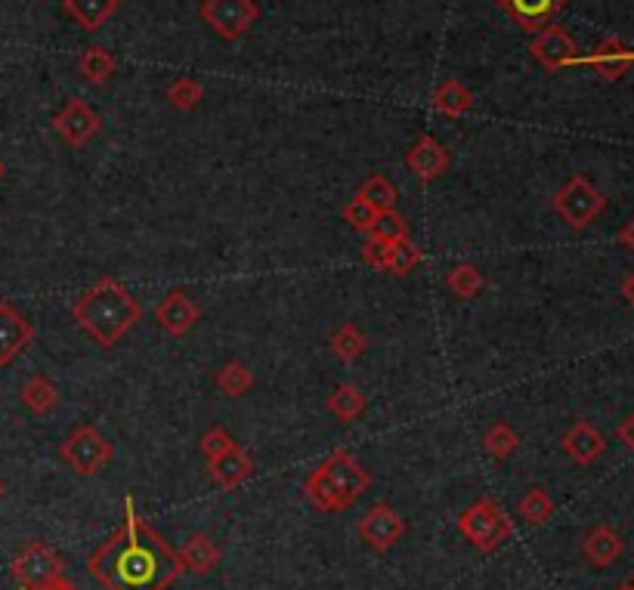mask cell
Segmentation results:
<instances>
[{
  "mask_svg": "<svg viewBox=\"0 0 634 590\" xmlns=\"http://www.w3.org/2000/svg\"><path fill=\"white\" fill-rule=\"evenodd\" d=\"M72 316L84 334L93 337V344L112 349L143 319V304L118 279L103 275L72 304Z\"/></svg>",
  "mask_w": 634,
  "mask_h": 590,
  "instance_id": "7a4b0ae2",
  "label": "cell"
},
{
  "mask_svg": "<svg viewBox=\"0 0 634 590\" xmlns=\"http://www.w3.org/2000/svg\"><path fill=\"white\" fill-rule=\"evenodd\" d=\"M582 62L594 68L597 78L604 81H622L634 68V50L619 38H604Z\"/></svg>",
  "mask_w": 634,
  "mask_h": 590,
  "instance_id": "5bb4252c",
  "label": "cell"
},
{
  "mask_svg": "<svg viewBox=\"0 0 634 590\" xmlns=\"http://www.w3.org/2000/svg\"><path fill=\"white\" fill-rule=\"evenodd\" d=\"M375 217H378V210H375L369 202H363L359 195H356L353 202L344 204V220H347V223L353 226L356 232H363V235H369Z\"/></svg>",
  "mask_w": 634,
  "mask_h": 590,
  "instance_id": "e575fe53",
  "label": "cell"
},
{
  "mask_svg": "<svg viewBox=\"0 0 634 590\" xmlns=\"http://www.w3.org/2000/svg\"><path fill=\"white\" fill-rule=\"evenodd\" d=\"M35 341V325L22 316L20 309L0 300V368L13 365L25 346Z\"/></svg>",
  "mask_w": 634,
  "mask_h": 590,
  "instance_id": "4fadbf2b",
  "label": "cell"
},
{
  "mask_svg": "<svg viewBox=\"0 0 634 590\" xmlns=\"http://www.w3.org/2000/svg\"><path fill=\"white\" fill-rule=\"evenodd\" d=\"M3 174H7V167H3V162H0V180H3Z\"/></svg>",
  "mask_w": 634,
  "mask_h": 590,
  "instance_id": "7bdbcfd3",
  "label": "cell"
},
{
  "mask_svg": "<svg viewBox=\"0 0 634 590\" xmlns=\"http://www.w3.org/2000/svg\"><path fill=\"white\" fill-rule=\"evenodd\" d=\"M53 130L60 133L62 143H68L72 149H84L90 140L100 137L103 130V118L87 105L84 100H68L60 112L53 115Z\"/></svg>",
  "mask_w": 634,
  "mask_h": 590,
  "instance_id": "9c48e42d",
  "label": "cell"
},
{
  "mask_svg": "<svg viewBox=\"0 0 634 590\" xmlns=\"http://www.w3.org/2000/svg\"><path fill=\"white\" fill-rule=\"evenodd\" d=\"M483 285H486V279H483V272L473 264H458L446 275V287H449L455 297H461V300H473L483 291Z\"/></svg>",
  "mask_w": 634,
  "mask_h": 590,
  "instance_id": "83f0119b",
  "label": "cell"
},
{
  "mask_svg": "<svg viewBox=\"0 0 634 590\" xmlns=\"http://www.w3.org/2000/svg\"><path fill=\"white\" fill-rule=\"evenodd\" d=\"M530 53L545 72L554 75V72H563L567 65L579 62V43L563 25H545L542 31H535Z\"/></svg>",
  "mask_w": 634,
  "mask_h": 590,
  "instance_id": "30bf717a",
  "label": "cell"
},
{
  "mask_svg": "<svg viewBox=\"0 0 634 590\" xmlns=\"http://www.w3.org/2000/svg\"><path fill=\"white\" fill-rule=\"evenodd\" d=\"M616 590H634V585H622V588H616Z\"/></svg>",
  "mask_w": 634,
  "mask_h": 590,
  "instance_id": "ee69618b",
  "label": "cell"
},
{
  "mask_svg": "<svg viewBox=\"0 0 634 590\" xmlns=\"http://www.w3.org/2000/svg\"><path fill=\"white\" fill-rule=\"evenodd\" d=\"M180 563H183L186 572H195V575H207L211 569H217V563L224 560L220 548L214 544V538L205 535V531H195L186 538V544L177 550Z\"/></svg>",
  "mask_w": 634,
  "mask_h": 590,
  "instance_id": "ffe728a7",
  "label": "cell"
},
{
  "mask_svg": "<svg viewBox=\"0 0 634 590\" xmlns=\"http://www.w3.org/2000/svg\"><path fill=\"white\" fill-rule=\"evenodd\" d=\"M421 247L415 245V239H403V242H390V266L388 272L406 279L409 272H415V266L421 264Z\"/></svg>",
  "mask_w": 634,
  "mask_h": 590,
  "instance_id": "d6a6232c",
  "label": "cell"
},
{
  "mask_svg": "<svg viewBox=\"0 0 634 590\" xmlns=\"http://www.w3.org/2000/svg\"><path fill=\"white\" fill-rule=\"evenodd\" d=\"M363 260L378 269V272H388L390 266V242H378V239H366L363 245Z\"/></svg>",
  "mask_w": 634,
  "mask_h": 590,
  "instance_id": "8d00e7d4",
  "label": "cell"
},
{
  "mask_svg": "<svg viewBox=\"0 0 634 590\" xmlns=\"http://www.w3.org/2000/svg\"><path fill=\"white\" fill-rule=\"evenodd\" d=\"M508 16H511L523 31H542L545 25H551L563 10H567V3L570 0H495Z\"/></svg>",
  "mask_w": 634,
  "mask_h": 590,
  "instance_id": "2e32d148",
  "label": "cell"
},
{
  "mask_svg": "<svg viewBox=\"0 0 634 590\" xmlns=\"http://www.w3.org/2000/svg\"><path fill=\"white\" fill-rule=\"evenodd\" d=\"M87 572L105 590H167L183 575L177 550L137 516L134 498H124V523L90 553Z\"/></svg>",
  "mask_w": 634,
  "mask_h": 590,
  "instance_id": "6da1fadb",
  "label": "cell"
},
{
  "mask_svg": "<svg viewBox=\"0 0 634 590\" xmlns=\"http://www.w3.org/2000/svg\"><path fill=\"white\" fill-rule=\"evenodd\" d=\"M20 399L22 406L28 408L31 414L43 418V414H50L53 408L60 406V389H56V384H53L47 374H35V377H28V381L22 384Z\"/></svg>",
  "mask_w": 634,
  "mask_h": 590,
  "instance_id": "7402d4cb",
  "label": "cell"
},
{
  "mask_svg": "<svg viewBox=\"0 0 634 590\" xmlns=\"http://www.w3.org/2000/svg\"><path fill=\"white\" fill-rule=\"evenodd\" d=\"M202 20L224 41L236 43L251 31V25L261 20V10L254 0H205Z\"/></svg>",
  "mask_w": 634,
  "mask_h": 590,
  "instance_id": "ba28073f",
  "label": "cell"
},
{
  "mask_svg": "<svg viewBox=\"0 0 634 590\" xmlns=\"http://www.w3.org/2000/svg\"><path fill=\"white\" fill-rule=\"evenodd\" d=\"M554 214L563 220V223L575 229V232H582V229H588V226L607 210V198H604V192L597 189V185L588 180V177H582V174H573L567 183L557 189V195H554Z\"/></svg>",
  "mask_w": 634,
  "mask_h": 590,
  "instance_id": "5b68a950",
  "label": "cell"
},
{
  "mask_svg": "<svg viewBox=\"0 0 634 590\" xmlns=\"http://www.w3.org/2000/svg\"><path fill=\"white\" fill-rule=\"evenodd\" d=\"M632 585H634V581H632Z\"/></svg>",
  "mask_w": 634,
  "mask_h": 590,
  "instance_id": "f6af8a7d",
  "label": "cell"
},
{
  "mask_svg": "<svg viewBox=\"0 0 634 590\" xmlns=\"http://www.w3.org/2000/svg\"><path fill=\"white\" fill-rule=\"evenodd\" d=\"M616 436H619V442H622V446L629 448V451L634 454V411L629 414V418H625V421H622V424H619Z\"/></svg>",
  "mask_w": 634,
  "mask_h": 590,
  "instance_id": "74e56055",
  "label": "cell"
},
{
  "mask_svg": "<svg viewBox=\"0 0 634 590\" xmlns=\"http://www.w3.org/2000/svg\"><path fill=\"white\" fill-rule=\"evenodd\" d=\"M520 446V436H517V429L511 424H505V421H498V424H492L486 429V436H483V448H486V454L495 458V461H505V458H511L513 451Z\"/></svg>",
  "mask_w": 634,
  "mask_h": 590,
  "instance_id": "4dcf8cb0",
  "label": "cell"
},
{
  "mask_svg": "<svg viewBox=\"0 0 634 590\" xmlns=\"http://www.w3.org/2000/svg\"><path fill=\"white\" fill-rule=\"evenodd\" d=\"M449 162H452L449 149L440 143V140H433L430 133H424V137L406 152V167H409L421 183L440 180V177L449 170Z\"/></svg>",
  "mask_w": 634,
  "mask_h": 590,
  "instance_id": "e0dca14e",
  "label": "cell"
},
{
  "mask_svg": "<svg viewBox=\"0 0 634 590\" xmlns=\"http://www.w3.org/2000/svg\"><path fill=\"white\" fill-rule=\"evenodd\" d=\"M356 531H359L363 544H369L375 553H384V550H390L393 544H400V538L406 535V520L390 508V504H375V508L359 520Z\"/></svg>",
  "mask_w": 634,
  "mask_h": 590,
  "instance_id": "7c38bea8",
  "label": "cell"
},
{
  "mask_svg": "<svg viewBox=\"0 0 634 590\" xmlns=\"http://www.w3.org/2000/svg\"><path fill=\"white\" fill-rule=\"evenodd\" d=\"M622 297L634 306V272L625 279V282H622Z\"/></svg>",
  "mask_w": 634,
  "mask_h": 590,
  "instance_id": "ab89813d",
  "label": "cell"
},
{
  "mask_svg": "<svg viewBox=\"0 0 634 590\" xmlns=\"http://www.w3.org/2000/svg\"><path fill=\"white\" fill-rule=\"evenodd\" d=\"M363 202H369L378 214L381 210H393L396 207V198H400V192H396V185L390 183L388 177H381V174H375L369 177L366 183L359 185V192H356Z\"/></svg>",
  "mask_w": 634,
  "mask_h": 590,
  "instance_id": "f546056e",
  "label": "cell"
},
{
  "mask_svg": "<svg viewBox=\"0 0 634 590\" xmlns=\"http://www.w3.org/2000/svg\"><path fill=\"white\" fill-rule=\"evenodd\" d=\"M458 531L468 544H473L477 553H495L513 535V520L498 501L477 498L471 508L458 516Z\"/></svg>",
  "mask_w": 634,
  "mask_h": 590,
  "instance_id": "277c9868",
  "label": "cell"
},
{
  "mask_svg": "<svg viewBox=\"0 0 634 590\" xmlns=\"http://www.w3.org/2000/svg\"><path fill=\"white\" fill-rule=\"evenodd\" d=\"M366 346H369V337L353 325V322L341 325L331 334V352H334L341 362H356V359L366 352Z\"/></svg>",
  "mask_w": 634,
  "mask_h": 590,
  "instance_id": "484cf974",
  "label": "cell"
},
{
  "mask_svg": "<svg viewBox=\"0 0 634 590\" xmlns=\"http://www.w3.org/2000/svg\"><path fill=\"white\" fill-rule=\"evenodd\" d=\"M326 406H328V411H331V418H338L341 424H353L359 414H366V408H369V396L363 393L359 384H341V387L328 396Z\"/></svg>",
  "mask_w": 634,
  "mask_h": 590,
  "instance_id": "603a6c76",
  "label": "cell"
},
{
  "mask_svg": "<svg viewBox=\"0 0 634 590\" xmlns=\"http://www.w3.org/2000/svg\"><path fill=\"white\" fill-rule=\"evenodd\" d=\"M254 470H257L254 467V458H251L242 446L226 448L224 454H217V458L207 461L211 479H214L224 491L242 489L248 479L254 476Z\"/></svg>",
  "mask_w": 634,
  "mask_h": 590,
  "instance_id": "9a60e30c",
  "label": "cell"
},
{
  "mask_svg": "<svg viewBox=\"0 0 634 590\" xmlns=\"http://www.w3.org/2000/svg\"><path fill=\"white\" fill-rule=\"evenodd\" d=\"M217 389H224L226 396H232V399H239V396H245L248 389L257 384V377H254V371L245 365V362H226L220 371H217Z\"/></svg>",
  "mask_w": 634,
  "mask_h": 590,
  "instance_id": "4316f807",
  "label": "cell"
},
{
  "mask_svg": "<svg viewBox=\"0 0 634 590\" xmlns=\"http://www.w3.org/2000/svg\"><path fill=\"white\" fill-rule=\"evenodd\" d=\"M202 100H205V87L195 78H177L167 87V102L180 112H192Z\"/></svg>",
  "mask_w": 634,
  "mask_h": 590,
  "instance_id": "836d02e7",
  "label": "cell"
},
{
  "mask_svg": "<svg viewBox=\"0 0 634 590\" xmlns=\"http://www.w3.org/2000/svg\"><path fill=\"white\" fill-rule=\"evenodd\" d=\"M371 486L369 470L363 467L347 448H334L319 467L304 479V495L322 513H344Z\"/></svg>",
  "mask_w": 634,
  "mask_h": 590,
  "instance_id": "3957f363",
  "label": "cell"
},
{
  "mask_svg": "<svg viewBox=\"0 0 634 590\" xmlns=\"http://www.w3.org/2000/svg\"><path fill=\"white\" fill-rule=\"evenodd\" d=\"M473 105V93L465 87L461 81L455 78H446L433 90V108L446 118H465L471 112Z\"/></svg>",
  "mask_w": 634,
  "mask_h": 590,
  "instance_id": "cb8c5ba5",
  "label": "cell"
},
{
  "mask_svg": "<svg viewBox=\"0 0 634 590\" xmlns=\"http://www.w3.org/2000/svg\"><path fill=\"white\" fill-rule=\"evenodd\" d=\"M619 242H622V245L629 247V251L634 254V217H632V223H625V229L619 232Z\"/></svg>",
  "mask_w": 634,
  "mask_h": 590,
  "instance_id": "f35d334b",
  "label": "cell"
},
{
  "mask_svg": "<svg viewBox=\"0 0 634 590\" xmlns=\"http://www.w3.org/2000/svg\"><path fill=\"white\" fill-rule=\"evenodd\" d=\"M43 590H78V588H75V585H72L68 578H60L56 585H50V588H43Z\"/></svg>",
  "mask_w": 634,
  "mask_h": 590,
  "instance_id": "60d3db41",
  "label": "cell"
},
{
  "mask_svg": "<svg viewBox=\"0 0 634 590\" xmlns=\"http://www.w3.org/2000/svg\"><path fill=\"white\" fill-rule=\"evenodd\" d=\"M155 322L162 325L167 337H183L192 328L202 322V306L186 291H167L158 306H155Z\"/></svg>",
  "mask_w": 634,
  "mask_h": 590,
  "instance_id": "8fae6325",
  "label": "cell"
},
{
  "mask_svg": "<svg viewBox=\"0 0 634 590\" xmlns=\"http://www.w3.org/2000/svg\"><path fill=\"white\" fill-rule=\"evenodd\" d=\"M60 454L62 461L75 470L78 476H93V473H100V470L112 461L115 446H112L97 427L81 424V427L75 429V433L62 442Z\"/></svg>",
  "mask_w": 634,
  "mask_h": 590,
  "instance_id": "52a82bcc",
  "label": "cell"
},
{
  "mask_svg": "<svg viewBox=\"0 0 634 590\" xmlns=\"http://www.w3.org/2000/svg\"><path fill=\"white\" fill-rule=\"evenodd\" d=\"M115 68H118V62L115 56L100 47V43H93V47H87L81 53V60H78V72H81V78L87 84H93V87H100L105 84L112 75H115Z\"/></svg>",
  "mask_w": 634,
  "mask_h": 590,
  "instance_id": "d4e9b609",
  "label": "cell"
},
{
  "mask_svg": "<svg viewBox=\"0 0 634 590\" xmlns=\"http://www.w3.org/2000/svg\"><path fill=\"white\" fill-rule=\"evenodd\" d=\"M517 510H520V516H523L530 526H545L554 516V501L551 495L542 489V486H532V489H527V495L520 498Z\"/></svg>",
  "mask_w": 634,
  "mask_h": 590,
  "instance_id": "f1b7e54d",
  "label": "cell"
},
{
  "mask_svg": "<svg viewBox=\"0 0 634 590\" xmlns=\"http://www.w3.org/2000/svg\"><path fill=\"white\" fill-rule=\"evenodd\" d=\"M199 446H202V454H205L207 461H211V458H217V454H224L226 448L236 446V439L229 436V429L220 427V424H217V427L207 429L205 436H202V442H199Z\"/></svg>",
  "mask_w": 634,
  "mask_h": 590,
  "instance_id": "d590c367",
  "label": "cell"
},
{
  "mask_svg": "<svg viewBox=\"0 0 634 590\" xmlns=\"http://www.w3.org/2000/svg\"><path fill=\"white\" fill-rule=\"evenodd\" d=\"M369 239H378V242H403V239H411L409 223H406V217L396 207L393 210H381L375 217V223H371Z\"/></svg>",
  "mask_w": 634,
  "mask_h": 590,
  "instance_id": "1f68e13d",
  "label": "cell"
},
{
  "mask_svg": "<svg viewBox=\"0 0 634 590\" xmlns=\"http://www.w3.org/2000/svg\"><path fill=\"white\" fill-rule=\"evenodd\" d=\"M62 7L84 31H100L118 13L122 0H62Z\"/></svg>",
  "mask_w": 634,
  "mask_h": 590,
  "instance_id": "44dd1931",
  "label": "cell"
},
{
  "mask_svg": "<svg viewBox=\"0 0 634 590\" xmlns=\"http://www.w3.org/2000/svg\"><path fill=\"white\" fill-rule=\"evenodd\" d=\"M622 553H625V538H622L613 526H594V529L582 538V556H585L592 566H597V569L613 566Z\"/></svg>",
  "mask_w": 634,
  "mask_h": 590,
  "instance_id": "d6986e66",
  "label": "cell"
},
{
  "mask_svg": "<svg viewBox=\"0 0 634 590\" xmlns=\"http://www.w3.org/2000/svg\"><path fill=\"white\" fill-rule=\"evenodd\" d=\"M3 495H7V486H3V479H0V501H3Z\"/></svg>",
  "mask_w": 634,
  "mask_h": 590,
  "instance_id": "b9f144b4",
  "label": "cell"
},
{
  "mask_svg": "<svg viewBox=\"0 0 634 590\" xmlns=\"http://www.w3.org/2000/svg\"><path fill=\"white\" fill-rule=\"evenodd\" d=\"M560 446H563L570 461L582 464V467H588V464H594V461L607 451V439H604V433L597 427H592L588 421H575L573 427L563 433Z\"/></svg>",
  "mask_w": 634,
  "mask_h": 590,
  "instance_id": "ac0fdd59",
  "label": "cell"
},
{
  "mask_svg": "<svg viewBox=\"0 0 634 590\" xmlns=\"http://www.w3.org/2000/svg\"><path fill=\"white\" fill-rule=\"evenodd\" d=\"M13 578L22 590H43L50 585H56L60 578H65V566H62L60 553L53 548H47L43 541H31L13 556Z\"/></svg>",
  "mask_w": 634,
  "mask_h": 590,
  "instance_id": "8992f818",
  "label": "cell"
}]
</instances>
